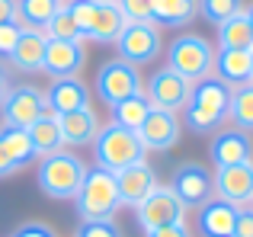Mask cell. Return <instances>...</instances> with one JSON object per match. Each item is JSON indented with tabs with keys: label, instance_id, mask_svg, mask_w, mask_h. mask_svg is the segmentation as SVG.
Instances as JSON below:
<instances>
[{
	"label": "cell",
	"instance_id": "1",
	"mask_svg": "<svg viewBox=\"0 0 253 237\" xmlns=\"http://www.w3.org/2000/svg\"><path fill=\"white\" fill-rule=\"evenodd\" d=\"M228 106H231V87H224L218 77H205L192 87L189 103L183 106L186 128L192 135H215L228 118Z\"/></svg>",
	"mask_w": 253,
	"mask_h": 237
},
{
	"label": "cell",
	"instance_id": "2",
	"mask_svg": "<svg viewBox=\"0 0 253 237\" xmlns=\"http://www.w3.org/2000/svg\"><path fill=\"white\" fill-rule=\"evenodd\" d=\"M74 205L81 221H112L116 212L122 208L116 173H109L103 167H86V176L74 196Z\"/></svg>",
	"mask_w": 253,
	"mask_h": 237
},
{
	"label": "cell",
	"instance_id": "3",
	"mask_svg": "<svg viewBox=\"0 0 253 237\" xmlns=\"http://www.w3.org/2000/svg\"><path fill=\"white\" fill-rule=\"evenodd\" d=\"M86 176V163L74 151H55L39 160L36 183L48 199H74Z\"/></svg>",
	"mask_w": 253,
	"mask_h": 237
},
{
	"label": "cell",
	"instance_id": "4",
	"mask_svg": "<svg viewBox=\"0 0 253 237\" xmlns=\"http://www.w3.org/2000/svg\"><path fill=\"white\" fill-rule=\"evenodd\" d=\"M93 154H96V167L109 170V173H119V170L131 167V163H141L144 160V144L138 141L135 131L122 128V125L109 122L96 131L93 138Z\"/></svg>",
	"mask_w": 253,
	"mask_h": 237
},
{
	"label": "cell",
	"instance_id": "5",
	"mask_svg": "<svg viewBox=\"0 0 253 237\" xmlns=\"http://www.w3.org/2000/svg\"><path fill=\"white\" fill-rule=\"evenodd\" d=\"M211 64H215V48L205 36L199 32H183L170 42L167 48V68L186 77L189 83H199L211 77Z\"/></svg>",
	"mask_w": 253,
	"mask_h": 237
},
{
	"label": "cell",
	"instance_id": "6",
	"mask_svg": "<svg viewBox=\"0 0 253 237\" xmlns=\"http://www.w3.org/2000/svg\"><path fill=\"white\" fill-rule=\"evenodd\" d=\"M71 16L77 19V26H81L84 39H90V42H99V45H116L119 32L125 29V19L122 13H119L116 3H96V0H71L68 3Z\"/></svg>",
	"mask_w": 253,
	"mask_h": 237
},
{
	"label": "cell",
	"instance_id": "7",
	"mask_svg": "<svg viewBox=\"0 0 253 237\" xmlns=\"http://www.w3.org/2000/svg\"><path fill=\"white\" fill-rule=\"evenodd\" d=\"M48 109L45 100V90L32 87V83H13L6 100L0 103V118H3V128H29L36 118H42Z\"/></svg>",
	"mask_w": 253,
	"mask_h": 237
},
{
	"label": "cell",
	"instance_id": "8",
	"mask_svg": "<svg viewBox=\"0 0 253 237\" xmlns=\"http://www.w3.org/2000/svg\"><path fill=\"white\" fill-rule=\"evenodd\" d=\"M96 93L106 106H116V103L128 100V96L144 93V83H141V74H138L135 64L122 61V58H112L96 74Z\"/></svg>",
	"mask_w": 253,
	"mask_h": 237
},
{
	"label": "cell",
	"instance_id": "9",
	"mask_svg": "<svg viewBox=\"0 0 253 237\" xmlns=\"http://www.w3.org/2000/svg\"><path fill=\"white\" fill-rule=\"evenodd\" d=\"M116 51L122 61L135 64H151L161 55V29L154 23H125V29L116 39Z\"/></svg>",
	"mask_w": 253,
	"mask_h": 237
},
{
	"label": "cell",
	"instance_id": "10",
	"mask_svg": "<svg viewBox=\"0 0 253 237\" xmlns=\"http://www.w3.org/2000/svg\"><path fill=\"white\" fill-rule=\"evenodd\" d=\"M135 212H138V225H141L144 234H148V231H157V228H164V225L183 221L186 205L176 199V193H173L170 186H154L151 196L135 208Z\"/></svg>",
	"mask_w": 253,
	"mask_h": 237
},
{
	"label": "cell",
	"instance_id": "11",
	"mask_svg": "<svg viewBox=\"0 0 253 237\" xmlns=\"http://www.w3.org/2000/svg\"><path fill=\"white\" fill-rule=\"evenodd\" d=\"M170 189L176 193V199L183 202L186 208H192V205H205V202L211 199V193H215L209 167H205V163H199V160H186V163H179V167L173 170V183H170Z\"/></svg>",
	"mask_w": 253,
	"mask_h": 237
},
{
	"label": "cell",
	"instance_id": "12",
	"mask_svg": "<svg viewBox=\"0 0 253 237\" xmlns=\"http://www.w3.org/2000/svg\"><path fill=\"white\" fill-rule=\"evenodd\" d=\"M189 93H192V83L186 77H179L176 71L170 68H161L151 74L148 80V100L154 109H167V113H179V109L189 103Z\"/></svg>",
	"mask_w": 253,
	"mask_h": 237
},
{
	"label": "cell",
	"instance_id": "13",
	"mask_svg": "<svg viewBox=\"0 0 253 237\" xmlns=\"http://www.w3.org/2000/svg\"><path fill=\"white\" fill-rule=\"evenodd\" d=\"M211 186H215L218 199L231 202L237 208H247L253 199V160L250 163H234V167H218L211 173Z\"/></svg>",
	"mask_w": 253,
	"mask_h": 237
},
{
	"label": "cell",
	"instance_id": "14",
	"mask_svg": "<svg viewBox=\"0 0 253 237\" xmlns=\"http://www.w3.org/2000/svg\"><path fill=\"white\" fill-rule=\"evenodd\" d=\"M179 131H183V125H179L176 113L151 106L148 118L141 122V128H138L135 135H138V141L144 144V151H170L173 144L179 141Z\"/></svg>",
	"mask_w": 253,
	"mask_h": 237
},
{
	"label": "cell",
	"instance_id": "15",
	"mask_svg": "<svg viewBox=\"0 0 253 237\" xmlns=\"http://www.w3.org/2000/svg\"><path fill=\"white\" fill-rule=\"evenodd\" d=\"M209 157L215 167H234V163H250L253 160V141L241 128H218L211 135Z\"/></svg>",
	"mask_w": 253,
	"mask_h": 237
},
{
	"label": "cell",
	"instance_id": "16",
	"mask_svg": "<svg viewBox=\"0 0 253 237\" xmlns=\"http://www.w3.org/2000/svg\"><path fill=\"white\" fill-rule=\"evenodd\" d=\"M86 64V48L84 42H58L48 39L45 42V58H42V71L48 77H77Z\"/></svg>",
	"mask_w": 253,
	"mask_h": 237
},
{
	"label": "cell",
	"instance_id": "17",
	"mask_svg": "<svg viewBox=\"0 0 253 237\" xmlns=\"http://www.w3.org/2000/svg\"><path fill=\"white\" fill-rule=\"evenodd\" d=\"M116 186H119V199H122V205L138 208L151 196V189L157 186V173L144 160L131 163V167H125V170L116 173Z\"/></svg>",
	"mask_w": 253,
	"mask_h": 237
},
{
	"label": "cell",
	"instance_id": "18",
	"mask_svg": "<svg viewBox=\"0 0 253 237\" xmlns=\"http://www.w3.org/2000/svg\"><path fill=\"white\" fill-rule=\"evenodd\" d=\"M45 100H48V109L55 116H64V113L90 106V87H86L81 77H58V80H51Z\"/></svg>",
	"mask_w": 253,
	"mask_h": 237
},
{
	"label": "cell",
	"instance_id": "19",
	"mask_svg": "<svg viewBox=\"0 0 253 237\" xmlns=\"http://www.w3.org/2000/svg\"><path fill=\"white\" fill-rule=\"evenodd\" d=\"M45 42H48V36L42 29H23L16 48L6 58L10 68L19 71V74H39L42 71V58H45Z\"/></svg>",
	"mask_w": 253,
	"mask_h": 237
},
{
	"label": "cell",
	"instance_id": "20",
	"mask_svg": "<svg viewBox=\"0 0 253 237\" xmlns=\"http://www.w3.org/2000/svg\"><path fill=\"white\" fill-rule=\"evenodd\" d=\"M211 71L231 90L241 83H250V48H218Z\"/></svg>",
	"mask_w": 253,
	"mask_h": 237
},
{
	"label": "cell",
	"instance_id": "21",
	"mask_svg": "<svg viewBox=\"0 0 253 237\" xmlns=\"http://www.w3.org/2000/svg\"><path fill=\"white\" fill-rule=\"evenodd\" d=\"M58 125H61L64 148H84V144H93V138H96V131H99V118H96V113H93L90 106L58 116Z\"/></svg>",
	"mask_w": 253,
	"mask_h": 237
},
{
	"label": "cell",
	"instance_id": "22",
	"mask_svg": "<svg viewBox=\"0 0 253 237\" xmlns=\"http://www.w3.org/2000/svg\"><path fill=\"white\" fill-rule=\"evenodd\" d=\"M237 225V205L221 199H209L199 212V231L202 237H231Z\"/></svg>",
	"mask_w": 253,
	"mask_h": 237
},
{
	"label": "cell",
	"instance_id": "23",
	"mask_svg": "<svg viewBox=\"0 0 253 237\" xmlns=\"http://www.w3.org/2000/svg\"><path fill=\"white\" fill-rule=\"evenodd\" d=\"M199 16V0H151L154 26H189Z\"/></svg>",
	"mask_w": 253,
	"mask_h": 237
},
{
	"label": "cell",
	"instance_id": "24",
	"mask_svg": "<svg viewBox=\"0 0 253 237\" xmlns=\"http://www.w3.org/2000/svg\"><path fill=\"white\" fill-rule=\"evenodd\" d=\"M26 135H29L32 148H36V154H55V151H64V138H61V125H58V116L55 113H45L42 118H36V122L26 128Z\"/></svg>",
	"mask_w": 253,
	"mask_h": 237
},
{
	"label": "cell",
	"instance_id": "25",
	"mask_svg": "<svg viewBox=\"0 0 253 237\" xmlns=\"http://www.w3.org/2000/svg\"><path fill=\"white\" fill-rule=\"evenodd\" d=\"M61 6V0H16V23L26 29H45Z\"/></svg>",
	"mask_w": 253,
	"mask_h": 237
},
{
	"label": "cell",
	"instance_id": "26",
	"mask_svg": "<svg viewBox=\"0 0 253 237\" xmlns=\"http://www.w3.org/2000/svg\"><path fill=\"white\" fill-rule=\"evenodd\" d=\"M218 48H253V29L247 13H237L218 26Z\"/></svg>",
	"mask_w": 253,
	"mask_h": 237
},
{
	"label": "cell",
	"instance_id": "27",
	"mask_svg": "<svg viewBox=\"0 0 253 237\" xmlns=\"http://www.w3.org/2000/svg\"><path fill=\"white\" fill-rule=\"evenodd\" d=\"M0 144H3V151L10 154V160L16 163V170L29 167L32 160H36V148H32L29 135H26V128H0Z\"/></svg>",
	"mask_w": 253,
	"mask_h": 237
},
{
	"label": "cell",
	"instance_id": "28",
	"mask_svg": "<svg viewBox=\"0 0 253 237\" xmlns=\"http://www.w3.org/2000/svg\"><path fill=\"white\" fill-rule=\"evenodd\" d=\"M148 113H151V100L144 93H138V96H128V100H122V103L112 106V122L122 125V128H128V131H138L141 122L148 118Z\"/></svg>",
	"mask_w": 253,
	"mask_h": 237
},
{
	"label": "cell",
	"instance_id": "29",
	"mask_svg": "<svg viewBox=\"0 0 253 237\" xmlns=\"http://www.w3.org/2000/svg\"><path fill=\"white\" fill-rule=\"evenodd\" d=\"M228 118L234 122V128L253 131V83H241V87L231 90Z\"/></svg>",
	"mask_w": 253,
	"mask_h": 237
},
{
	"label": "cell",
	"instance_id": "30",
	"mask_svg": "<svg viewBox=\"0 0 253 237\" xmlns=\"http://www.w3.org/2000/svg\"><path fill=\"white\" fill-rule=\"evenodd\" d=\"M42 32L48 39H58V42H84V32H81V26H77V19L71 16L68 3H64L61 10L48 19V26H45Z\"/></svg>",
	"mask_w": 253,
	"mask_h": 237
},
{
	"label": "cell",
	"instance_id": "31",
	"mask_svg": "<svg viewBox=\"0 0 253 237\" xmlns=\"http://www.w3.org/2000/svg\"><path fill=\"white\" fill-rule=\"evenodd\" d=\"M199 13H202L209 23L221 26L224 19L244 13V0H199Z\"/></svg>",
	"mask_w": 253,
	"mask_h": 237
},
{
	"label": "cell",
	"instance_id": "32",
	"mask_svg": "<svg viewBox=\"0 0 253 237\" xmlns=\"http://www.w3.org/2000/svg\"><path fill=\"white\" fill-rule=\"evenodd\" d=\"M125 23H151V0H116Z\"/></svg>",
	"mask_w": 253,
	"mask_h": 237
},
{
	"label": "cell",
	"instance_id": "33",
	"mask_svg": "<svg viewBox=\"0 0 253 237\" xmlns=\"http://www.w3.org/2000/svg\"><path fill=\"white\" fill-rule=\"evenodd\" d=\"M77 237H122L116 221H84Z\"/></svg>",
	"mask_w": 253,
	"mask_h": 237
},
{
	"label": "cell",
	"instance_id": "34",
	"mask_svg": "<svg viewBox=\"0 0 253 237\" xmlns=\"http://www.w3.org/2000/svg\"><path fill=\"white\" fill-rule=\"evenodd\" d=\"M19 36H23V26L19 23H0V58H10Z\"/></svg>",
	"mask_w": 253,
	"mask_h": 237
},
{
	"label": "cell",
	"instance_id": "35",
	"mask_svg": "<svg viewBox=\"0 0 253 237\" xmlns=\"http://www.w3.org/2000/svg\"><path fill=\"white\" fill-rule=\"evenodd\" d=\"M10 237H58V234H55V228L42 225V221H29V225H19Z\"/></svg>",
	"mask_w": 253,
	"mask_h": 237
},
{
	"label": "cell",
	"instance_id": "36",
	"mask_svg": "<svg viewBox=\"0 0 253 237\" xmlns=\"http://www.w3.org/2000/svg\"><path fill=\"white\" fill-rule=\"evenodd\" d=\"M231 237H253V208H237V225Z\"/></svg>",
	"mask_w": 253,
	"mask_h": 237
},
{
	"label": "cell",
	"instance_id": "37",
	"mask_svg": "<svg viewBox=\"0 0 253 237\" xmlns=\"http://www.w3.org/2000/svg\"><path fill=\"white\" fill-rule=\"evenodd\" d=\"M144 237H189V231H186L183 221H176V225H164V228H157V231H148Z\"/></svg>",
	"mask_w": 253,
	"mask_h": 237
},
{
	"label": "cell",
	"instance_id": "38",
	"mask_svg": "<svg viewBox=\"0 0 253 237\" xmlns=\"http://www.w3.org/2000/svg\"><path fill=\"white\" fill-rule=\"evenodd\" d=\"M13 173H19V170H16V163L10 160V154L3 151V144H0V180H6V176H13Z\"/></svg>",
	"mask_w": 253,
	"mask_h": 237
},
{
	"label": "cell",
	"instance_id": "39",
	"mask_svg": "<svg viewBox=\"0 0 253 237\" xmlns=\"http://www.w3.org/2000/svg\"><path fill=\"white\" fill-rule=\"evenodd\" d=\"M0 23H16V0H0Z\"/></svg>",
	"mask_w": 253,
	"mask_h": 237
},
{
	"label": "cell",
	"instance_id": "40",
	"mask_svg": "<svg viewBox=\"0 0 253 237\" xmlns=\"http://www.w3.org/2000/svg\"><path fill=\"white\" fill-rule=\"evenodd\" d=\"M10 87H13V83H10V71H6V68H0V103L6 100V93H10Z\"/></svg>",
	"mask_w": 253,
	"mask_h": 237
},
{
	"label": "cell",
	"instance_id": "41",
	"mask_svg": "<svg viewBox=\"0 0 253 237\" xmlns=\"http://www.w3.org/2000/svg\"><path fill=\"white\" fill-rule=\"evenodd\" d=\"M244 13H247V19H250V29H253V6H250V10H244Z\"/></svg>",
	"mask_w": 253,
	"mask_h": 237
},
{
	"label": "cell",
	"instance_id": "42",
	"mask_svg": "<svg viewBox=\"0 0 253 237\" xmlns=\"http://www.w3.org/2000/svg\"><path fill=\"white\" fill-rule=\"evenodd\" d=\"M250 83H253V48H250Z\"/></svg>",
	"mask_w": 253,
	"mask_h": 237
},
{
	"label": "cell",
	"instance_id": "43",
	"mask_svg": "<svg viewBox=\"0 0 253 237\" xmlns=\"http://www.w3.org/2000/svg\"><path fill=\"white\" fill-rule=\"evenodd\" d=\"M96 3H116V0H96Z\"/></svg>",
	"mask_w": 253,
	"mask_h": 237
},
{
	"label": "cell",
	"instance_id": "44",
	"mask_svg": "<svg viewBox=\"0 0 253 237\" xmlns=\"http://www.w3.org/2000/svg\"><path fill=\"white\" fill-rule=\"evenodd\" d=\"M61 3H71V0H61Z\"/></svg>",
	"mask_w": 253,
	"mask_h": 237
},
{
	"label": "cell",
	"instance_id": "45",
	"mask_svg": "<svg viewBox=\"0 0 253 237\" xmlns=\"http://www.w3.org/2000/svg\"><path fill=\"white\" fill-rule=\"evenodd\" d=\"M250 208H253V199H250Z\"/></svg>",
	"mask_w": 253,
	"mask_h": 237
}]
</instances>
